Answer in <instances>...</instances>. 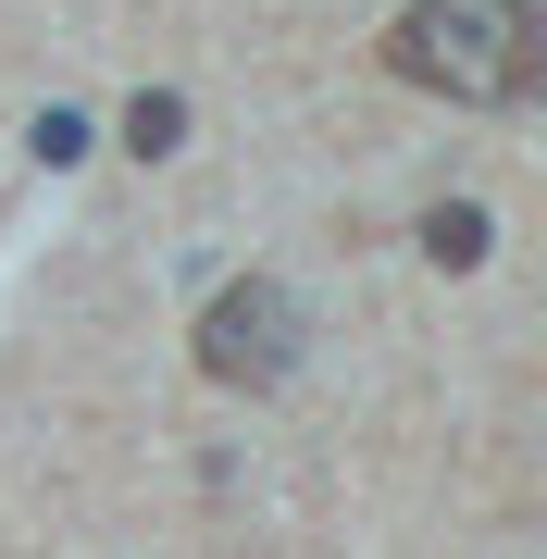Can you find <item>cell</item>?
Listing matches in <instances>:
<instances>
[{
    "instance_id": "2",
    "label": "cell",
    "mask_w": 547,
    "mask_h": 559,
    "mask_svg": "<svg viewBox=\"0 0 547 559\" xmlns=\"http://www.w3.org/2000/svg\"><path fill=\"white\" fill-rule=\"evenodd\" d=\"M299 299H286V274H237V286H212V311H200V373L224 385V399H274L286 373H299Z\"/></svg>"
},
{
    "instance_id": "4",
    "label": "cell",
    "mask_w": 547,
    "mask_h": 559,
    "mask_svg": "<svg viewBox=\"0 0 547 559\" xmlns=\"http://www.w3.org/2000/svg\"><path fill=\"white\" fill-rule=\"evenodd\" d=\"M124 150H138V162L187 150V100H175V87H138V100H124Z\"/></svg>"
},
{
    "instance_id": "5",
    "label": "cell",
    "mask_w": 547,
    "mask_h": 559,
    "mask_svg": "<svg viewBox=\"0 0 547 559\" xmlns=\"http://www.w3.org/2000/svg\"><path fill=\"white\" fill-rule=\"evenodd\" d=\"M25 150H38V162H87V112H38V124H25Z\"/></svg>"
},
{
    "instance_id": "3",
    "label": "cell",
    "mask_w": 547,
    "mask_h": 559,
    "mask_svg": "<svg viewBox=\"0 0 547 559\" xmlns=\"http://www.w3.org/2000/svg\"><path fill=\"white\" fill-rule=\"evenodd\" d=\"M486 249H498V224L473 212V200H436V212H424V261H436V274H473Z\"/></svg>"
},
{
    "instance_id": "1",
    "label": "cell",
    "mask_w": 547,
    "mask_h": 559,
    "mask_svg": "<svg viewBox=\"0 0 547 559\" xmlns=\"http://www.w3.org/2000/svg\"><path fill=\"white\" fill-rule=\"evenodd\" d=\"M385 75L461 112H523L547 87V13L535 0H399Z\"/></svg>"
}]
</instances>
